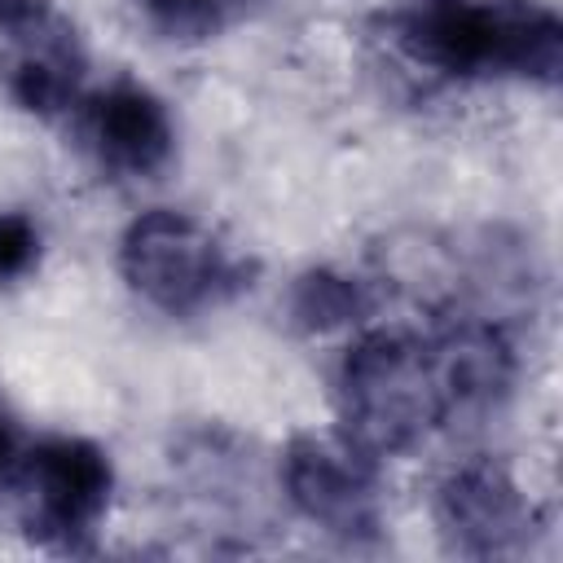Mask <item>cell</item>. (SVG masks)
Here are the masks:
<instances>
[{
    "label": "cell",
    "mask_w": 563,
    "mask_h": 563,
    "mask_svg": "<svg viewBox=\"0 0 563 563\" xmlns=\"http://www.w3.org/2000/svg\"><path fill=\"white\" fill-rule=\"evenodd\" d=\"M391 44L449 79L554 84L563 22L541 0H400L387 13Z\"/></svg>",
    "instance_id": "obj_1"
},
{
    "label": "cell",
    "mask_w": 563,
    "mask_h": 563,
    "mask_svg": "<svg viewBox=\"0 0 563 563\" xmlns=\"http://www.w3.org/2000/svg\"><path fill=\"white\" fill-rule=\"evenodd\" d=\"M339 422L374 457L405 453L449 422L427 339L400 330L361 334L339 361Z\"/></svg>",
    "instance_id": "obj_2"
},
{
    "label": "cell",
    "mask_w": 563,
    "mask_h": 563,
    "mask_svg": "<svg viewBox=\"0 0 563 563\" xmlns=\"http://www.w3.org/2000/svg\"><path fill=\"white\" fill-rule=\"evenodd\" d=\"M123 282L167 317H194L246 286L242 260L189 211H141L119 238Z\"/></svg>",
    "instance_id": "obj_3"
},
{
    "label": "cell",
    "mask_w": 563,
    "mask_h": 563,
    "mask_svg": "<svg viewBox=\"0 0 563 563\" xmlns=\"http://www.w3.org/2000/svg\"><path fill=\"white\" fill-rule=\"evenodd\" d=\"M13 475L31 541L48 550H84L92 541L114 493V466L101 444L84 435H48L18 457Z\"/></svg>",
    "instance_id": "obj_4"
},
{
    "label": "cell",
    "mask_w": 563,
    "mask_h": 563,
    "mask_svg": "<svg viewBox=\"0 0 563 563\" xmlns=\"http://www.w3.org/2000/svg\"><path fill=\"white\" fill-rule=\"evenodd\" d=\"M282 488L290 506L330 537L369 541L383 528L378 457L339 435L303 431L282 453Z\"/></svg>",
    "instance_id": "obj_5"
},
{
    "label": "cell",
    "mask_w": 563,
    "mask_h": 563,
    "mask_svg": "<svg viewBox=\"0 0 563 563\" xmlns=\"http://www.w3.org/2000/svg\"><path fill=\"white\" fill-rule=\"evenodd\" d=\"M435 523L453 554L501 559L528 545L532 506L501 462L471 457L435 484Z\"/></svg>",
    "instance_id": "obj_6"
},
{
    "label": "cell",
    "mask_w": 563,
    "mask_h": 563,
    "mask_svg": "<svg viewBox=\"0 0 563 563\" xmlns=\"http://www.w3.org/2000/svg\"><path fill=\"white\" fill-rule=\"evenodd\" d=\"M4 88L31 114H62L84 79L75 31L44 0H0Z\"/></svg>",
    "instance_id": "obj_7"
},
{
    "label": "cell",
    "mask_w": 563,
    "mask_h": 563,
    "mask_svg": "<svg viewBox=\"0 0 563 563\" xmlns=\"http://www.w3.org/2000/svg\"><path fill=\"white\" fill-rule=\"evenodd\" d=\"M84 145L101 172L119 180H150L176 154V123L158 92L132 79H119L88 97Z\"/></svg>",
    "instance_id": "obj_8"
},
{
    "label": "cell",
    "mask_w": 563,
    "mask_h": 563,
    "mask_svg": "<svg viewBox=\"0 0 563 563\" xmlns=\"http://www.w3.org/2000/svg\"><path fill=\"white\" fill-rule=\"evenodd\" d=\"M449 418L457 413H484L497 400H506L515 383V347L506 330L479 312V317H449L435 339H427Z\"/></svg>",
    "instance_id": "obj_9"
},
{
    "label": "cell",
    "mask_w": 563,
    "mask_h": 563,
    "mask_svg": "<svg viewBox=\"0 0 563 563\" xmlns=\"http://www.w3.org/2000/svg\"><path fill=\"white\" fill-rule=\"evenodd\" d=\"M369 312H374L369 282L334 273V268H312L290 290V317H295L299 330H312V334L352 325V321H361Z\"/></svg>",
    "instance_id": "obj_10"
},
{
    "label": "cell",
    "mask_w": 563,
    "mask_h": 563,
    "mask_svg": "<svg viewBox=\"0 0 563 563\" xmlns=\"http://www.w3.org/2000/svg\"><path fill=\"white\" fill-rule=\"evenodd\" d=\"M136 9L167 40H207L224 31L246 0H136Z\"/></svg>",
    "instance_id": "obj_11"
},
{
    "label": "cell",
    "mask_w": 563,
    "mask_h": 563,
    "mask_svg": "<svg viewBox=\"0 0 563 563\" xmlns=\"http://www.w3.org/2000/svg\"><path fill=\"white\" fill-rule=\"evenodd\" d=\"M40 264V224L22 211H0V286L22 282Z\"/></svg>",
    "instance_id": "obj_12"
},
{
    "label": "cell",
    "mask_w": 563,
    "mask_h": 563,
    "mask_svg": "<svg viewBox=\"0 0 563 563\" xmlns=\"http://www.w3.org/2000/svg\"><path fill=\"white\" fill-rule=\"evenodd\" d=\"M18 431H13V422H9V413L0 409V479H9L13 475V466H18Z\"/></svg>",
    "instance_id": "obj_13"
}]
</instances>
